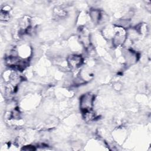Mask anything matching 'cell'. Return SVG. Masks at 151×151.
Wrapping results in <instances>:
<instances>
[{
    "label": "cell",
    "mask_w": 151,
    "mask_h": 151,
    "mask_svg": "<svg viewBox=\"0 0 151 151\" xmlns=\"http://www.w3.org/2000/svg\"><path fill=\"white\" fill-rule=\"evenodd\" d=\"M94 101V96L90 93H87L82 96L80 100L81 109L84 114L91 113L93 103Z\"/></svg>",
    "instance_id": "cell-1"
},
{
    "label": "cell",
    "mask_w": 151,
    "mask_h": 151,
    "mask_svg": "<svg viewBox=\"0 0 151 151\" xmlns=\"http://www.w3.org/2000/svg\"><path fill=\"white\" fill-rule=\"evenodd\" d=\"M81 58L79 56L73 55L70 56V60H68V63L71 68H76L79 67L81 63Z\"/></svg>",
    "instance_id": "cell-2"
}]
</instances>
